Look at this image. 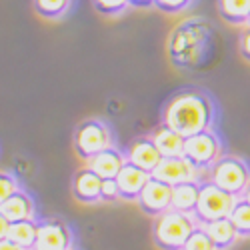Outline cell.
Segmentation results:
<instances>
[{
    "instance_id": "1",
    "label": "cell",
    "mask_w": 250,
    "mask_h": 250,
    "mask_svg": "<svg viewBox=\"0 0 250 250\" xmlns=\"http://www.w3.org/2000/svg\"><path fill=\"white\" fill-rule=\"evenodd\" d=\"M162 120L184 138H188L202 130H210L214 104L200 90H182L166 102Z\"/></svg>"
},
{
    "instance_id": "2",
    "label": "cell",
    "mask_w": 250,
    "mask_h": 250,
    "mask_svg": "<svg viewBox=\"0 0 250 250\" xmlns=\"http://www.w3.org/2000/svg\"><path fill=\"white\" fill-rule=\"evenodd\" d=\"M198 226L192 214L166 210L152 222V242L158 250H182L192 230Z\"/></svg>"
},
{
    "instance_id": "3",
    "label": "cell",
    "mask_w": 250,
    "mask_h": 250,
    "mask_svg": "<svg viewBox=\"0 0 250 250\" xmlns=\"http://www.w3.org/2000/svg\"><path fill=\"white\" fill-rule=\"evenodd\" d=\"M208 180L240 198L250 184V168L238 156H220L208 170Z\"/></svg>"
},
{
    "instance_id": "4",
    "label": "cell",
    "mask_w": 250,
    "mask_h": 250,
    "mask_svg": "<svg viewBox=\"0 0 250 250\" xmlns=\"http://www.w3.org/2000/svg\"><path fill=\"white\" fill-rule=\"evenodd\" d=\"M236 202H238V196L218 188L210 180H204L200 182V194L196 202L194 218L198 224L218 220V218H228Z\"/></svg>"
},
{
    "instance_id": "5",
    "label": "cell",
    "mask_w": 250,
    "mask_h": 250,
    "mask_svg": "<svg viewBox=\"0 0 250 250\" xmlns=\"http://www.w3.org/2000/svg\"><path fill=\"white\" fill-rule=\"evenodd\" d=\"M72 146L80 160L88 162L92 156L112 146L110 128L102 120H96V118L80 122L72 136Z\"/></svg>"
},
{
    "instance_id": "6",
    "label": "cell",
    "mask_w": 250,
    "mask_h": 250,
    "mask_svg": "<svg viewBox=\"0 0 250 250\" xmlns=\"http://www.w3.org/2000/svg\"><path fill=\"white\" fill-rule=\"evenodd\" d=\"M220 140L212 130H202L184 140V158H188L196 168L210 170V166L220 158Z\"/></svg>"
},
{
    "instance_id": "7",
    "label": "cell",
    "mask_w": 250,
    "mask_h": 250,
    "mask_svg": "<svg viewBox=\"0 0 250 250\" xmlns=\"http://www.w3.org/2000/svg\"><path fill=\"white\" fill-rule=\"evenodd\" d=\"M202 172L200 168L184 156H168V158H162L160 164L156 166V170L152 172L154 178L176 186V184H184V182H204L202 180Z\"/></svg>"
},
{
    "instance_id": "8",
    "label": "cell",
    "mask_w": 250,
    "mask_h": 250,
    "mask_svg": "<svg viewBox=\"0 0 250 250\" xmlns=\"http://www.w3.org/2000/svg\"><path fill=\"white\" fill-rule=\"evenodd\" d=\"M170 202H172V186L154 176H150V180L146 182V186L142 188L136 200L138 208L150 218H156L162 212L170 210Z\"/></svg>"
},
{
    "instance_id": "9",
    "label": "cell",
    "mask_w": 250,
    "mask_h": 250,
    "mask_svg": "<svg viewBox=\"0 0 250 250\" xmlns=\"http://www.w3.org/2000/svg\"><path fill=\"white\" fill-rule=\"evenodd\" d=\"M34 250H72V230L60 218L38 220Z\"/></svg>"
},
{
    "instance_id": "10",
    "label": "cell",
    "mask_w": 250,
    "mask_h": 250,
    "mask_svg": "<svg viewBox=\"0 0 250 250\" xmlns=\"http://www.w3.org/2000/svg\"><path fill=\"white\" fill-rule=\"evenodd\" d=\"M150 172L138 168L136 164L128 162L122 166V170L116 176V184H118V192H120V200L124 202H136L142 188L146 186V182L150 180Z\"/></svg>"
},
{
    "instance_id": "11",
    "label": "cell",
    "mask_w": 250,
    "mask_h": 250,
    "mask_svg": "<svg viewBox=\"0 0 250 250\" xmlns=\"http://www.w3.org/2000/svg\"><path fill=\"white\" fill-rule=\"evenodd\" d=\"M100 190H102V178L94 170H90L88 166H84V168L74 172L72 184H70V192H72L76 202H80V204L102 202Z\"/></svg>"
},
{
    "instance_id": "12",
    "label": "cell",
    "mask_w": 250,
    "mask_h": 250,
    "mask_svg": "<svg viewBox=\"0 0 250 250\" xmlns=\"http://www.w3.org/2000/svg\"><path fill=\"white\" fill-rule=\"evenodd\" d=\"M126 160L136 164L138 168L152 174L156 170V166L160 164V160H162V154L158 152L156 144L150 136H140V138L130 142V146L126 150Z\"/></svg>"
},
{
    "instance_id": "13",
    "label": "cell",
    "mask_w": 250,
    "mask_h": 250,
    "mask_svg": "<svg viewBox=\"0 0 250 250\" xmlns=\"http://www.w3.org/2000/svg\"><path fill=\"white\" fill-rule=\"evenodd\" d=\"M0 212L6 216L8 222L32 220L36 216V204L26 190L18 188L12 196H8L2 204H0Z\"/></svg>"
},
{
    "instance_id": "14",
    "label": "cell",
    "mask_w": 250,
    "mask_h": 250,
    "mask_svg": "<svg viewBox=\"0 0 250 250\" xmlns=\"http://www.w3.org/2000/svg\"><path fill=\"white\" fill-rule=\"evenodd\" d=\"M126 164V154H122L118 148L110 146L106 150H102L100 154L92 156L86 166L90 170H94L102 180L104 178H116L118 172L122 170V166Z\"/></svg>"
},
{
    "instance_id": "15",
    "label": "cell",
    "mask_w": 250,
    "mask_h": 250,
    "mask_svg": "<svg viewBox=\"0 0 250 250\" xmlns=\"http://www.w3.org/2000/svg\"><path fill=\"white\" fill-rule=\"evenodd\" d=\"M150 138L154 140L158 152L162 154V158L168 156H182L184 154V136L180 132H176L174 128H170L168 124H160L154 128V132L150 134Z\"/></svg>"
},
{
    "instance_id": "16",
    "label": "cell",
    "mask_w": 250,
    "mask_h": 250,
    "mask_svg": "<svg viewBox=\"0 0 250 250\" xmlns=\"http://www.w3.org/2000/svg\"><path fill=\"white\" fill-rule=\"evenodd\" d=\"M206 234L210 236L212 244L216 246V250H228L238 238V232L234 230V226L230 222V218H218V220H210L200 224Z\"/></svg>"
},
{
    "instance_id": "17",
    "label": "cell",
    "mask_w": 250,
    "mask_h": 250,
    "mask_svg": "<svg viewBox=\"0 0 250 250\" xmlns=\"http://www.w3.org/2000/svg\"><path fill=\"white\" fill-rule=\"evenodd\" d=\"M200 194V182H184L172 186V202L170 208L184 214H192L196 210V202Z\"/></svg>"
},
{
    "instance_id": "18",
    "label": "cell",
    "mask_w": 250,
    "mask_h": 250,
    "mask_svg": "<svg viewBox=\"0 0 250 250\" xmlns=\"http://www.w3.org/2000/svg\"><path fill=\"white\" fill-rule=\"evenodd\" d=\"M36 236H38V220L36 218L10 222L8 234H6L8 240H12L16 246H20L22 250H34Z\"/></svg>"
},
{
    "instance_id": "19",
    "label": "cell",
    "mask_w": 250,
    "mask_h": 250,
    "mask_svg": "<svg viewBox=\"0 0 250 250\" xmlns=\"http://www.w3.org/2000/svg\"><path fill=\"white\" fill-rule=\"evenodd\" d=\"M218 14L228 24H248L250 0H216Z\"/></svg>"
},
{
    "instance_id": "20",
    "label": "cell",
    "mask_w": 250,
    "mask_h": 250,
    "mask_svg": "<svg viewBox=\"0 0 250 250\" xmlns=\"http://www.w3.org/2000/svg\"><path fill=\"white\" fill-rule=\"evenodd\" d=\"M72 0H32L34 12L44 20H58L70 10Z\"/></svg>"
},
{
    "instance_id": "21",
    "label": "cell",
    "mask_w": 250,
    "mask_h": 250,
    "mask_svg": "<svg viewBox=\"0 0 250 250\" xmlns=\"http://www.w3.org/2000/svg\"><path fill=\"white\" fill-rule=\"evenodd\" d=\"M228 218H230L234 230L238 232V238H248L250 236V202L248 200H244L240 196Z\"/></svg>"
},
{
    "instance_id": "22",
    "label": "cell",
    "mask_w": 250,
    "mask_h": 250,
    "mask_svg": "<svg viewBox=\"0 0 250 250\" xmlns=\"http://www.w3.org/2000/svg\"><path fill=\"white\" fill-rule=\"evenodd\" d=\"M182 250H216V246L212 244L210 236L206 234L204 228L198 224L194 230H192V234L188 236V240H186V244H184Z\"/></svg>"
},
{
    "instance_id": "23",
    "label": "cell",
    "mask_w": 250,
    "mask_h": 250,
    "mask_svg": "<svg viewBox=\"0 0 250 250\" xmlns=\"http://www.w3.org/2000/svg\"><path fill=\"white\" fill-rule=\"evenodd\" d=\"M92 6L102 16H120L130 6L128 0H92Z\"/></svg>"
},
{
    "instance_id": "24",
    "label": "cell",
    "mask_w": 250,
    "mask_h": 250,
    "mask_svg": "<svg viewBox=\"0 0 250 250\" xmlns=\"http://www.w3.org/2000/svg\"><path fill=\"white\" fill-rule=\"evenodd\" d=\"M20 188V184H18V180L10 174V172H6V170H0V204H2L8 196H12L16 190Z\"/></svg>"
},
{
    "instance_id": "25",
    "label": "cell",
    "mask_w": 250,
    "mask_h": 250,
    "mask_svg": "<svg viewBox=\"0 0 250 250\" xmlns=\"http://www.w3.org/2000/svg\"><path fill=\"white\" fill-rule=\"evenodd\" d=\"M192 4V0H154V8L164 14H178Z\"/></svg>"
},
{
    "instance_id": "26",
    "label": "cell",
    "mask_w": 250,
    "mask_h": 250,
    "mask_svg": "<svg viewBox=\"0 0 250 250\" xmlns=\"http://www.w3.org/2000/svg\"><path fill=\"white\" fill-rule=\"evenodd\" d=\"M100 198H102V202H116V200H120V192H118L116 178H104V180H102Z\"/></svg>"
},
{
    "instance_id": "27",
    "label": "cell",
    "mask_w": 250,
    "mask_h": 250,
    "mask_svg": "<svg viewBox=\"0 0 250 250\" xmlns=\"http://www.w3.org/2000/svg\"><path fill=\"white\" fill-rule=\"evenodd\" d=\"M238 48H240L242 58L250 62V26H248V28L242 32V36H240V42H238Z\"/></svg>"
},
{
    "instance_id": "28",
    "label": "cell",
    "mask_w": 250,
    "mask_h": 250,
    "mask_svg": "<svg viewBox=\"0 0 250 250\" xmlns=\"http://www.w3.org/2000/svg\"><path fill=\"white\" fill-rule=\"evenodd\" d=\"M8 226H10V222L6 220V216L0 212V240H4L6 238V234H8Z\"/></svg>"
},
{
    "instance_id": "29",
    "label": "cell",
    "mask_w": 250,
    "mask_h": 250,
    "mask_svg": "<svg viewBox=\"0 0 250 250\" xmlns=\"http://www.w3.org/2000/svg\"><path fill=\"white\" fill-rule=\"evenodd\" d=\"M132 8H150L154 6V0H128Z\"/></svg>"
},
{
    "instance_id": "30",
    "label": "cell",
    "mask_w": 250,
    "mask_h": 250,
    "mask_svg": "<svg viewBox=\"0 0 250 250\" xmlns=\"http://www.w3.org/2000/svg\"><path fill=\"white\" fill-rule=\"evenodd\" d=\"M0 250H22V248H20V246H16L12 240L4 238V240H0Z\"/></svg>"
},
{
    "instance_id": "31",
    "label": "cell",
    "mask_w": 250,
    "mask_h": 250,
    "mask_svg": "<svg viewBox=\"0 0 250 250\" xmlns=\"http://www.w3.org/2000/svg\"><path fill=\"white\" fill-rule=\"evenodd\" d=\"M242 198H244V200H248V202H250V184H248V188H246V190H244V194H242Z\"/></svg>"
},
{
    "instance_id": "32",
    "label": "cell",
    "mask_w": 250,
    "mask_h": 250,
    "mask_svg": "<svg viewBox=\"0 0 250 250\" xmlns=\"http://www.w3.org/2000/svg\"><path fill=\"white\" fill-rule=\"evenodd\" d=\"M248 26H250V18H248Z\"/></svg>"
}]
</instances>
